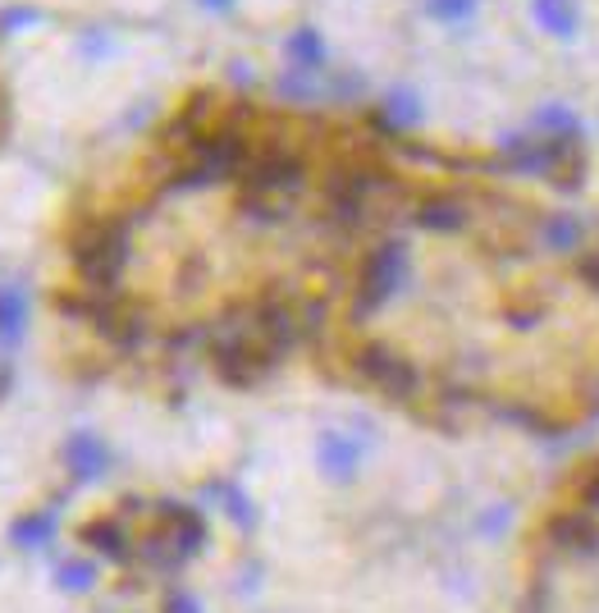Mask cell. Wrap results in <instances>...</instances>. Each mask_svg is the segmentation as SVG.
<instances>
[{"instance_id": "obj_21", "label": "cell", "mask_w": 599, "mask_h": 613, "mask_svg": "<svg viewBox=\"0 0 599 613\" xmlns=\"http://www.w3.org/2000/svg\"><path fill=\"white\" fill-rule=\"evenodd\" d=\"M224 508H229V513L239 518V522H252V508H247V499H243L239 490H224Z\"/></svg>"}, {"instance_id": "obj_25", "label": "cell", "mask_w": 599, "mask_h": 613, "mask_svg": "<svg viewBox=\"0 0 599 613\" xmlns=\"http://www.w3.org/2000/svg\"><path fill=\"white\" fill-rule=\"evenodd\" d=\"M201 5H206V10H229L233 0H201Z\"/></svg>"}, {"instance_id": "obj_1", "label": "cell", "mask_w": 599, "mask_h": 613, "mask_svg": "<svg viewBox=\"0 0 599 613\" xmlns=\"http://www.w3.org/2000/svg\"><path fill=\"white\" fill-rule=\"evenodd\" d=\"M211 362L220 371L224 385H256V380H266V371L279 362V352L256 335V325H252V307L247 312H239V321H224L216 335H211Z\"/></svg>"}, {"instance_id": "obj_6", "label": "cell", "mask_w": 599, "mask_h": 613, "mask_svg": "<svg viewBox=\"0 0 599 613\" xmlns=\"http://www.w3.org/2000/svg\"><path fill=\"white\" fill-rule=\"evenodd\" d=\"M416 224L430 229V234H458V229L472 224V211H466V201L453 197V193H435L426 197L422 207H416Z\"/></svg>"}, {"instance_id": "obj_4", "label": "cell", "mask_w": 599, "mask_h": 613, "mask_svg": "<svg viewBox=\"0 0 599 613\" xmlns=\"http://www.w3.org/2000/svg\"><path fill=\"white\" fill-rule=\"evenodd\" d=\"M407 285V247L394 239V243H380L367 266H361V279H357V298H353V321H367L376 307H384L399 289Z\"/></svg>"}, {"instance_id": "obj_16", "label": "cell", "mask_w": 599, "mask_h": 613, "mask_svg": "<svg viewBox=\"0 0 599 613\" xmlns=\"http://www.w3.org/2000/svg\"><path fill=\"white\" fill-rule=\"evenodd\" d=\"M535 124H540V129H558L554 138H581V119L572 115L567 106H544L535 115Z\"/></svg>"}, {"instance_id": "obj_10", "label": "cell", "mask_w": 599, "mask_h": 613, "mask_svg": "<svg viewBox=\"0 0 599 613\" xmlns=\"http://www.w3.org/2000/svg\"><path fill=\"white\" fill-rule=\"evenodd\" d=\"M23 321H28V298L19 289L0 285V348H14L23 335Z\"/></svg>"}, {"instance_id": "obj_7", "label": "cell", "mask_w": 599, "mask_h": 613, "mask_svg": "<svg viewBox=\"0 0 599 613\" xmlns=\"http://www.w3.org/2000/svg\"><path fill=\"white\" fill-rule=\"evenodd\" d=\"M65 463L73 476H101L106 472V444H101L96 436H88V430H78V436H69L65 444Z\"/></svg>"}, {"instance_id": "obj_14", "label": "cell", "mask_w": 599, "mask_h": 613, "mask_svg": "<svg viewBox=\"0 0 599 613\" xmlns=\"http://www.w3.org/2000/svg\"><path fill=\"white\" fill-rule=\"evenodd\" d=\"M422 119V101H416L412 92H394L384 101V124H394V129H407V124Z\"/></svg>"}, {"instance_id": "obj_18", "label": "cell", "mask_w": 599, "mask_h": 613, "mask_svg": "<svg viewBox=\"0 0 599 613\" xmlns=\"http://www.w3.org/2000/svg\"><path fill=\"white\" fill-rule=\"evenodd\" d=\"M60 586H65V591H92V568L88 564H65L60 568Z\"/></svg>"}, {"instance_id": "obj_5", "label": "cell", "mask_w": 599, "mask_h": 613, "mask_svg": "<svg viewBox=\"0 0 599 613\" xmlns=\"http://www.w3.org/2000/svg\"><path fill=\"white\" fill-rule=\"evenodd\" d=\"M353 371L389 398H416L422 394V371H416L403 352L384 348V344H361L353 352Z\"/></svg>"}, {"instance_id": "obj_8", "label": "cell", "mask_w": 599, "mask_h": 613, "mask_svg": "<svg viewBox=\"0 0 599 613\" xmlns=\"http://www.w3.org/2000/svg\"><path fill=\"white\" fill-rule=\"evenodd\" d=\"M321 467L334 481H348L353 467H357V444L348 436H338V430H325L321 436Z\"/></svg>"}, {"instance_id": "obj_15", "label": "cell", "mask_w": 599, "mask_h": 613, "mask_svg": "<svg viewBox=\"0 0 599 613\" xmlns=\"http://www.w3.org/2000/svg\"><path fill=\"white\" fill-rule=\"evenodd\" d=\"M50 531H56V518H50V513H33V518H23V522L14 527V541L28 545V550H37V545L50 541Z\"/></svg>"}, {"instance_id": "obj_17", "label": "cell", "mask_w": 599, "mask_h": 613, "mask_svg": "<svg viewBox=\"0 0 599 613\" xmlns=\"http://www.w3.org/2000/svg\"><path fill=\"white\" fill-rule=\"evenodd\" d=\"M426 10H430L439 23H462L466 14L476 10V0H426Z\"/></svg>"}, {"instance_id": "obj_22", "label": "cell", "mask_w": 599, "mask_h": 613, "mask_svg": "<svg viewBox=\"0 0 599 613\" xmlns=\"http://www.w3.org/2000/svg\"><path fill=\"white\" fill-rule=\"evenodd\" d=\"M581 279L590 289H599V252H595V257H581Z\"/></svg>"}, {"instance_id": "obj_19", "label": "cell", "mask_w": 599, "mask_h": 613, "mask_svg": "<svg viewBox=\"0 0 599 613\" xmlns=\"http://www.w3.org/2000/svg\"><path fill=\"white\" fill-rule=\"evenodd\" d=\"M42 14L33 10V5H14V10H5L0 14V33H14V28H23V23H37Z\"/></svg>"}, {"instance_id": "obj_20", "label": "cell", "mask_w": 599, "mask_h": 613, "mask_svg": "<svg viewBox=\"0 0 599 613\" xmlns=\"http://www.w3.org/2000/svg\"><path fill=\"white\" fill-rule=\"evenodd\" d=\"M577 508H590V513H599V463L590 467V476L581 481V504Z\"/></svg>"}, {"instance_id": "obj_13", "label": "cell", "mask_w": 599, "mask_h": 613, "mask_svg": "<svg viewBox=\"0 0 599 613\" xmlns=\"http://www.w3.org/2000/svg\"><path fill=\"white\" fill-rule=\"evenodd\" d=\"M83 535H88V541H92L101 554H106V558H128V550H134V545H124V541H128V531H124L115 518H106V522H92Z\"/></svg>"}, {"instance_id": "obj_23", "label": "cell", "mask_w": 599, "mask_h": 613, "mask_svg": "<svg viewBox=\"0 0 599 613\" xmlns=\"http://www.w3.org/2000/svg\"><path fill=\"white\" fill-rule=\"evenodd\" d=\"M165 613H197V604H193L188 595H174V600L165 604Z\"/></svg>"}, {"instance_id": "obj_11", "label": "cell", "mask_w": 599, "mask_h": 613, "mask_svg": "<svg viewBox=\"0 0 599 613\" xmlns=\"http://www.w3.org/2000/svg\"><path fill=\"white\" fill-rule=\"evenodd\" d=\"M531 10L540 19V28H550L554 37L577 33V5H572V0H531Z\"/></svg>"}, {"instance_id": "obj_3", "label": "cell", "mask_w": 599, "mask_h": 613, "mask_svg": "<svg viewBox=\"0 0 599 613\" xmlns=\"http://www.w3.org/2000/svg\"><path fill=\"white\" fill-rule=\"evenodd\" d=\"M243 201H284L302 188L307 165L289 147H266L243 165Z\"/></svg>"}, {"instance_id": "obj_2", "label": "cell", "mask_w": 599, "mask_h": 613, "mask_svg": "<svg viewBox=\"0 0 599 613\" xmlns=\"http://www.w3.org/2000/svg\"><path fill=\"white\" fill-rule=\"evenodd\" d=\"M73 262L83 275L88 293H115V279L128 262V224L124 220H96L73 239Z\"/></svg>"}, {"instance_id": "obj_24", "label": "cell", "mask_w": 599, "mask_h": 613, "mask_svg": "<svg viewBox=\"0 0 599 613\" xmlns=\"http://www.w3.org/2000/svg\"><path fill=\"white\" fill-rule=\"evenodd\" d=\"M5 129H10V101L0 92V138H5Z\"/></svg>"}, {"instance_id": "obj_12", "label": "cell", "mask_w": 599, "mask_h": 613, "mask_svg": "<svg viewBox=\"0 0 599 613\" xmlns=\"http://www.w3.org/2000/svg\"><path fill=\"white\" fill-rule=\"evenodd\" d=\"M289 60H293V69H302V73H316V69L325 65V42H321V33H316V28H298V33L289 37Z\"/></svg>"}, {"instance_id": "obj_9", "label": "cell", "mask_w": 599, "mask_h": 613, "mask_svg": "<svg viewBox=\"0 0 599 613\" xmlns=\"http://www.w3.org/2000/svg\"><path fill=\"white\" fill-rule=\"evenodd\" d=\"M535 239L550 252H577L581 247V220H572V216H540L535 220Z\"/></svg>"}]
</instances>
